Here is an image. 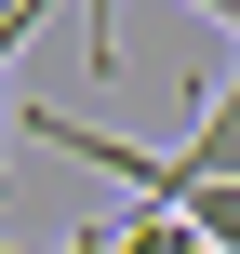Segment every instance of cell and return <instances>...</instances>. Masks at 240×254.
Returning a JSON list of instances; mask_svg holds the SVG:
<instances>
[{"label": "cell", "instance_id": "cell-3", "mask_svg": "<svg viewBox=\"0 0 240 254\" xmlns=\"http://www.w3.org/2000/svg\"><path fill=\"white\" fill-rule=\"evenodd\" d=\"M94 27H107V0H94Z\"/></svg>", "mask_w": 240, "mask_h": 254}, {"label": "cell", "instance_id": "cell-1", "mask_svg": "<svg viewBox=\"0 0 240 254\" xmlns=\"http://www.w3.org/2000/svg\"><path fill=\"white\" fill-rule=\"evenodd\" d=\"M174 174H200V188H240V67L214 80V94H200V121H187Z\"/></svg>", "mask_w": 240, "mask_h": 254}, {"label": "cell", "instance_id": "cell-2", "mask_svg": "<svg viewBox=\"0 0 240 254\" xmlns=\"http://www.w3.org/2000/svg\"><path fill=\"white\" fill-rule=\"evenodd\" d=\"M187 13H214V27H240V0H187Z\"/></svg>", "mask_w": 240, "mask_h": 254}]
</instances>
